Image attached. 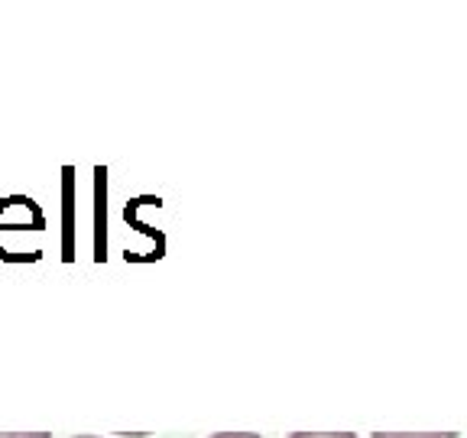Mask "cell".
Returning a JSON list of instances; mask_svg holds the SVG:
<instances>
[{"mask_svg": "<svg viewBox=\"0 0 467 438\" xmlns=\"http://www.w3.org/2000/svg\"><path fill=\"white\" fill-rule=\"evenodd\" d=\"M373 438H458V432H429V435H406V432H373Z\"/></svg>", "mask_w": 467, "mask_h": 438, "instance_id": "6da1fadb", "label": "cell"}, {"mask_svg": "<svg viewBox=\"0 0 467 438\" xmlns=\"http://www.w3.org/2000/svg\"><path fill=\"white\" fill-rule=\"evenodd\" d=\"M289 438H358L354 432H292Z\"/></svg>", "mask_w": 467, "mask_h": 438, "instance_id": "7a4b0ae2", "label": "cell"}, {"mask_svg": "<svg viewBox=\"0 0 467 438\" xmlns=\"http://www.w3.org/2000/svg\"><path fill=\"white\" fill-rule=\"evenodd\" d=\"M0 438H52L49 432H4Z\"/></svg>", "mask_w": 467, "mask_h": 438, "instance_id": "3957f363", "label": "cell"}, {"mask_svg": "<svg viewBox=\"0 0 467 438\" xmlns=\"http://www.w3.org/2000/svg\"><path fill=\"white\" fill-rule=\"evenodd\" d=\"M212 438H263V435H256V432H218Z\"/></svg>", "mask_w": 467, "mask_h": 438, "instance_id": "277c9868", "label": "cell"}, {"mask_svg": "<svg viewBox=\"0 0 467 438\" xmlns=\"http://www.w3.org/2000/svg\"><path fill=\"white\" fill-rule=\"evenodd\" d=\"M78 438H98V435H78Z\"/></svg>", "mask_w": 467, "mask_h": 438, "instance_id": "5b68a950", "label": "cell"}]
</instances>
